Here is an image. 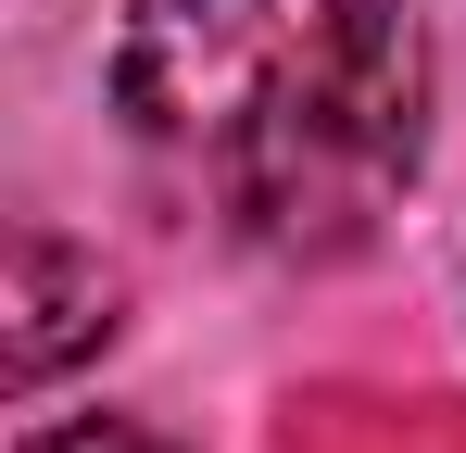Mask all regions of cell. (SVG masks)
Listing matches in <instances>:
<instances>
[{"instance_id": "1", "label": "cell", "mask_w": 466, "mask_h": 453, "mask_svg": "<svg viewBox=\"0 0 466 453\" xmlns=\"http://www.w3.org/2000/svg\"><path fill=\"white\" fill-rule=\"evenodd\" d=\"M114 114L228 239L328 265L416 189L429 25L416 0H127Z\"/></svg>"}, {"instance_id": "2", "label": "cell", "mask_w": 466, "mask_h": 453, "mask_svg": "<svg viewBox=\"0 0 466 453\" xmlns=\"http://www.w3.org/2000/svg\"><path fill=\"white\" fill-rule=\"evenodd\" d=\"M88 340H114V277H101L88 252H64V239H38V226H25V239H13V327H0L13 390L64 378Z\"/></svg>"}, {"instance_id": "3", "label": "cell", "mask_w": 466, "mask_h": 453, "mask_svg": "<svg viewBox=\"0 0 466 453\" xmlns=\"http://www.w3.org/2000/svg\"><path fill=\"white\" fill-rule=\"evenodd\" d=\"M13 453H177V441H152V428H127V416H76V428H25Z\"/></svg>"}]
</instances>
